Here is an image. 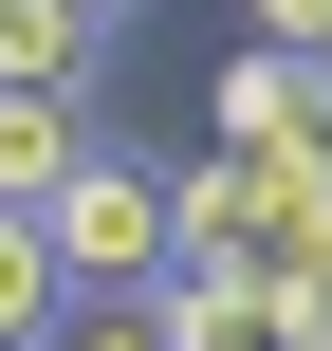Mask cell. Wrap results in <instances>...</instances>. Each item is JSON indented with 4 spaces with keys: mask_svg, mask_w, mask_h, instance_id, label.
<instances>
[{
    "mask_svg": "<svg viewBox=\"0 0 332 351\" xmlns=\"http://www.w3.org/2000/svg\"><path fill=\"white\" fill-rule=\"evenodd\" d=\"M92 148H111V130H92L74 93H18V74H0V222H37V204H55Z\"/></svg>",
    "mask_w": 332,
    "mask_h": 351,
    "instance_id": "3957f363",
    "label": "cell"
},
{
    "mask_svg": "<svg viewBox=\"0 0 332 351\" xmlns=\"http://www.w3.org/2000/svg\"><path fill=\"white\" fill-rule=\"evenodd\" d=\"M55 351H166V315H148V296H92V315H74Z\"/></svg>",
    "mask_w": 332,
    "mask_h": 351,
    "instance_id": "52a82bcc",
    "label": "cell"
},
{
    "mask_svg": "<svg viewBox=\"0 0 332 351\" xmlns=\"http://www.w3.org/2000/svg\"><path fill=\"white\" fill-rule=\"evenodd\" d=\"M55 333H74V278L37 222H0V351H55Z\"/></svg>",
    "mask_w": 332,
    "mask_h": 351,
    "instance_id": "8992f818",
    "label": "cell"
},
{
    "mask_svg": "<svg viewBox=\"0 0 332 351\" xmlns=\"http://www.w3.org/2000/svg\"><path fill=\"white\" fill-rule=\"evenodd\" d=\"M166 222H185V259H259V167L240 148H185L166 167Z\"/></svg>",
    "mask_w": 332,
    "mask_h": 351,
    "instance_id": "277c9868",
    "label": "cell"
},
{
    "mask_svg": "<svg viewBox=\"0 0 332 351\" xmlns=\"http://www.w3.org/2000/svg\"><path fill=\"white\" fill-rule=\"evenodd\" d=\"M74 19H129V0H74Z\"/></svg>",
    "mask_w": 332,
    "mask_h": 351,
    "instance_id": "ba28073f",
    "label": "cell"
},
{
    "mask_svg": "<svg viewBox=\"0 0 332 351\" xmlns=\"http://www.w3.org/2000/svg\"><path fill=\"white\" fill-rule=\"evenodd\" d=\"M37 241H55L74 315H92V296H166V259H185V222H166V167H148V148H92V167L37 204Z\"/></svg>",
    "mask_w": 332,
    "mask_h": 351,
    "instance_id": "6da1fadb",
    "label": "cell"
},
{
    "mask_svg": "<svg viewBox=\"0 0 332 351\" xmlns=\"http://www.w3.org/2000/svg\"><path fill=\"white\" fill-rule=\"evenodd\" d=\"M203 148H240V167H277V148H332V74H296V56H222L203 74Z\"/></svg>",
    "mask_w": 332,
    "mask_h": 351,
    "instance_id": "7a4b0ae2",
    "label": "cell"
},
{
    "mask_svg": "<svg viewBox=\"0 0 332 351\" xmlns=\"http://www.w3.org/2000/svg\"><path fill=\"white\" fill-rule=\"evenodd\" d=\"M0 19H18V0H0Z\"/></svg>",
    "mask_w": 332,
    "mask_h": 351,
    "instance_id": "9c48e42d",
    "label": "cell"
},
{
    "mask_svg": "<svg viewBox=\"0 0 332 351\" xmlns=\"http://www.w3.org/2000/svg\"><path fill=\"white\" fill-rule=\"evenodd\" d=\"M166 351H259V259H166Z\"/></svg>",
    "mask_w": 332,
    "mask_h": 351,
    "instance_id": "5b68a950",
    "label": "cell"
}]
</instances>
